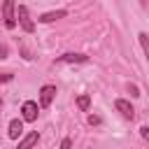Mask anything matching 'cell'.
<instances>
[{
    "label": "cell",
    "mask_w": 149,
    "mask_h": 149,
    "mask_svg": "<svg viewBox=\"0 0 149 149\" xmlns=\"http://www.w3.org/2000/svg\"><path fill=\"white\" fill-rule=\"evenodd\" d=\"M0 12H2V19H5V26L12 30L16 26V5H14V0H2Z\"/></svg>",
    "instance_id": "obj_1"
},
{
    "label": "cell",
    "mask_w": 149,
    "mask_h": 149,
    "mask_svg": "<svg viewBox=\"0 0 149 149\" xmlns=\"http://www.w3.org/2000/svg\"><path fill=\"white\" fill-rule=\"evenodd\" d=\"M16 19H19V23H21V28H23L26 33H33V30H35V23L30 21V16H28V7H26V5H19Z\"/></svg>",
    "instance_id": "obj_2"
},
{
    "label": "cell",
    "mask_w": 149,
    "mask_h": 149,
    "mask_svg": "<svg viewBox=\"0 0 149 149\" xmlns=\"http://www.w3.org/2000/svg\"><path fill=\"white\" fill-rule=\"evenodd\" d=\"M21 119H23V121H35V119H37V102L26 100V102L21 105Z\"/></svg>",
    "instance_id": "obj_3"
},
{
    "label": "cell",
    "mask_w": 149,
    "mask_h": 149,
    "mask_svg": "<svg viewBox=\"0 0 149 149\" xmlns=\"http://www.w3.org/2000/svg\"><path fill=\"white\" fill-rule=\"evenodd\" d=\"M54 98H56V86L47 84V86H42V88H40V105H42V107H49Z\"/></svg>",
    "instance_id": "obj_4"
},
{
    "label": "cell",
    "mask_w": 149,
    "mask_h": 149,
    "mask_svg": "<svg viewBox=\"0 0 149 149\" xmlns=\"http://www.w3.org/2000/svg\"><path fill=\"white\" fill-rule=\"evenodd\" d=\"M114 107H116V109H119V112H121V114H123L126 119H130V121L135 119V109H133V105H130L128 100L119 98V100H114Z\"/></svg>",
    "instance_id": "obj_5"
},
{
    "label": "cell",
    "mask_w": 149,
    "mask_h": 149,
    "mask_svg": "<svg viewBox=\"0 0 149 149\" xmlns=\"http://www.w3.org/2000/svg\"><path fill=\"white\" fill-rule=\"evenodd\" d=\"M56 63H88V56L84 54H63L56 58Z\"/></svg>",
    "instance_id": "obj_6"
},
{
    "label": "cell",
    "mask_w": 149,
    "mask_h": 149,
    "mask_svg": "<svg viewBox=\"0 0 149 149\" xmlns=\"http://www.w3.org/2000/svg\"><path fill=\"white\" fill-rule=\"evenodd\" d=\"M37 140H40V135H37V130H33V133H28L23 140H19L16 149H33V147L37 144Z\"/></svg>",
    "instance_id": "obj_7"
},
{
    "label": "cell",
    "mask_w": 149,
    "mask_h": 149,
    "mask_svg": "<svg viewBox=\"0 0 149 149\" xmlns=\"http://www.w3.org/2000/svg\"><path fill=\"white\" fill-rule=\"evenodd\" d=\"M68 12L65 9H56V12H47L40 16V23H51V21H58V19H65Z\"/></svg>",
    "instance_id": "obj_8"
},
{
    "label": "cell",
    "mask_w": 149,
    "mask_h": 149,
    "mask_svg": "<svg viewBox=\"0 0 149 149\" xmlns=\"http://www.w3.org/2000/svg\"><path fill=\"white\" fill-rule=\"evenodd\" d=\"M21 133H23V121H21V119H12L7 135H9L12 140H16V137H21Z\"/></svg>",
    "instance_id": "obj_9"
},
{
    "label": "cell",
    "mask_w": 149,
    "mask_h": 149,
    "mask_svg": "<svg viewBox=\"0 0 149 149\" xmlns=\"http://www.w3.org/2000/svg\"><path fill=\"white\" fill-rule=\"evenodd\" d=\"M88 105H91V98H88V95H79V98H77V107H79V109H84V112H86V109H88Z\"/></svg>",
    "instance_id": "obj_10"
},
{
    "label": "cell",
    "mask_w": 149,
    "mask_h": 149,
    "mask_svg": "<svg viewBox=\"0 0 149 149\" xmlns=\"http://www.w3.org/2000/svg\"><path fill=\"white\" fill-rule=\"evenodd\" d=\"M137 37H140V44H142V51H144V54H149V44H147V33H140Z\"/></svg>",
    "instance_id": "obj_11"
},
{
    "label": "cell",
    "mask_w": 149,
    "mask_h": 149,
    "mask_svg": "<svg viewBox=\"0 0 149 149\" xmlns=\"http://www.w3.org/2000/svg\"><path fill=\"white\" fill-rule=\"evenodd\" d=\"M128 88H130V95H133V98H137V95H140V91H137V86H135V84H130Z\"/></svg>",
    "instance_id": "obj_12"
},
{
    "label": "cell",
    "mask_w": 149,
    "mask_h": 149,
    "mask_svg": "<svg viewBox=\"0 0 149 149\" xmlns=\"http://www.w3.org/2000/svg\"><path fill=\"white\" fill-rule=\"evenodd\" d=\"M88 123H91V126H98V123H100V116H93V114H91V116H88Z\"/></svg>",
    "instance_id": "obj_13"
},
{
    "label": "cell",
    "mask_w": 149,
    "mask_h": 149,
    "mask_svg": "<svg viewBox=\"0 0 149 149\" xmlns=\"http://www.w3.org/2000/svg\"><path fill=\"white\" fill-rule=\"evenodd\" d=\"M72 147V142H70V137H65L63 142H61V149H70Z\"/></svg>",
    "instance_id": "obj_14"
},
{
    "label": "cell",
    "mask_w": 149,
    "mask_h": 149,
    "mask_svg": "<svg viewBox=\"0 0 149 149\" xmlns=\"http://www.w3.org/2000/svg\"><path fill=\"white\" fill-rule=\"evenodd\" d=\"M2 81H12V74H9V72H5V74H0V84H2Z\"/></svg>",
    "instance_id": "obj_15"
},
{
    "label": "cell",
    "mask_w": 149,
    "mask_h": 149,
    "mask_svg": "<svg viewBox=\"0 0 149 149\" xmlns=\"http://www.w3.org/2000/svg\"><path fill=\"white\" fill-rule=\"evenodd\" d=\"M140 133H142V137H144V140L149 137V128H147V126H142V128H140Z\"/></svg>",
    "instance_id": "obj_16"
},
{
    "label": "cell",
    "mask_w": 149,
    "mask_h": 149,
    "mask_svg": "<svg viewBox=\"0 0 149 149\" xmlns=\"http://www.w3.org/2000/svg\"><path fill=\"white\" fill-rule=\"evenodd\" d=\"M0 58H7V47H5V44L0 47Z\"/></svg>",
    "instance_id": "obj_17"
},
{
    "label": "cell",
    "mask_w": 149,
    "mask_h": 149,
    "mask_svg": "<svg viewBox=\"0 0 149 149\" xmlns=\"http://www.w3.org/2000/svg\"><path fill=\"white\" fill-rule=\"evenodd\" d=\"M140 5H142V7H147V0H140Z\"/></svg>",
    "instance_id": "obj_18"
},
{
    "label": "cell",
    "mask_w": 149,
    "mask_h": 149,
    "mask_svg": "<svg viewBox=\"0 0 149 149\" xmlns=\"http://www.w3.org/2000/svg\"><path fill=\"white\" fill-rule=\"evenodd\" d=\"M0 105H2V98H0Z\"/></svg>",
    "instance_id": "obj_19"
}]
</instances>
